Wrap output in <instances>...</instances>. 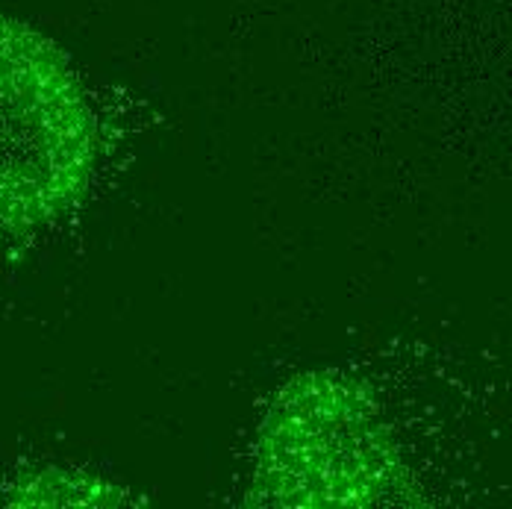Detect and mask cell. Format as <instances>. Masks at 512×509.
<instances>
[{
	"label": "cell",
	"instance_id": "cell-1",
	"mask_svg": "<svg viewBox=\"0 0 512 509\" xmlns=\"http://www.w3.org/2000/svg\"><path fill=\"white\" fill-rule=\"evenodd\" d=\"M95 162V121L62 51L0 15V233L77 204Z\"/></svg>",
	"mask_w": 512,
	"mask_h": 509
},
{
	"label": "cell",
	"instance_id": "cell-2",
	"mask_svg": "<svg viewBox=\"0 0 512 509\" xmlns=\"http://www.w3.org/2000/svg\"><path fill=\"white\" fill-rule=\"evenodd\" d=\"M395 448L374 404L336 374L301 377L274 404L259 477L286 507H359L386 492Z\"/></svg>",
	"mask_w": 512,
	"mask_h": 509
}]
</instances>
